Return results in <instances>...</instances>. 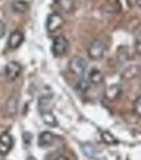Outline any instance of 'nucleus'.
Masks as SVG:
<instances>
[{"instance_id":"3","label":"nucleus","mask_w":141,"mask_h":160,"mask_svg":"<svg viewBox=\"0 0 141 160\" xmlns=\"http://www.w3.org/2000/svg\"><path fill=\"white\" fill-rule=\"evenodd\" d=\"M69 50V42L65 37L58 35L53 39L52 43V53L54 56H64Z\"/></svg>"},{"instance_id":"12","label":"nucleus","mask_w":141,"mask_h":160,"mask_svg":"<svg viewBox=\"0 0 141 160\" xmlns=\"http://www.w3.org/2000/svg\"><path fill=\"white\" fill-rule=\"evenodd\" d=\"M17 109H18V100L17 98H9L5 104V112L8 116H14L17 113Z\"/></svg>"},{"instance_id":"1","label":"nucleus","mask_w":141,"mask_h":160,"mask_svg":"<svg viewBox=\"0 0 141 160\" xmlns=\"http://www.w3.org/2000/svg\"><path fill=\"white\" fill-rule=\"evenodd\" d=\"M105 51H106V46L102 41H93L89 46H88V56L92 60H100L105 56Z\"/></svg>"},{"instance_id":"4","label":"nucleus","mask_w":141,"mask_h":160,"mask_svg":"<svg viewBox=\"0 0 141 160\" xmlns=\"http://www.w3.org/2000/svg\"><path fill=\"white\" fill-rule=\"evenodd\" d=\"M62 26H64V18H62L61 14L51 13L48 16L47 22H45V28H47V31H48V33H54V31L60 30Z\"/></svg>"},{"instance_id":"25","label":"nucleus","mask_w":141,"mask_h":160,"mask_svg":"<svg viewBox=\"0 0 141 160\" xmlns=\"http://www.w3.org/2000/svg\"><path fill=\"white\" fill-rule=\"evenodd\" d=\"M54 160H67L66 158H64V156H58V158H56Z\"/></svg>"},{"instance_id":"6","label":"nucleus","mask_w":141,"mask_h":160,"mask_svg":"<svg viewBox=\"0 0 141 160\" xmlns=\"http://www.w3.org/2000/svg\"><path fill=\"white\" fill-rule=\"evenodd\" d=\"M13 147V138L12 135L5 132L0 135V155L2 156H5L11 152V150Z\"/></svg>"},{"instance_id":"13","label":"nucleus","mask_w":141,"mask_h":160,"mask_svg":"<svg viewBox=\"0 0 141 160\" xmlns=\"http://www.w3.org/2000/svg\"><path fill=\"white\" fill-rule=\"evenodd\" d=\"M140 74V68L137 65H130L126 70L122 73L123 79H134Z\"/></svg>"},{"instance_id":"24","label":"nucleus","mask_w":141,"mask_h":160,"mask_svg":"<svg viewBox=\"0 0 141 160\" xmlns=\"http://www.w3.org/2000/svg\"><path fill=\"white\" fill-rule=\"evenodd\" d=\"M136 51L141 55V39H139L137 43H136Z\"/></svg>"},{"instance_id":"10","label":"nucleus","mask_w":141,"mask_h":160,"mask_svg":"<svg viewBox=\"0 0 141 160\" xmlns=\"http://www.w3.org/2000/svg\"><path fill=\"white\" fill-rule=\"evenodd\" d=\"M88 81H89V83H93V85H101L104 82L102 72L98 69H91L89 74H88Z\"/></svg>"},{"instance_id":"26","label":"nucleus","mask_w":141,"mask_h":160,"mask_svg":"<svg viewBox=\"0 0 141 160\" xmlns=\"http://www.w3.org/2000/svg\"><path fill=\"white\" fill-rule=\"evenodd\" d=\"M26 160H36V159H35V158H34V156H29V158H27V159H26Z\"/></svg>"},{"instance_id":"20","label":"nucleus","mask_w":141,"mask_h":160,"mask_svg":"<svg viewBox=\"0 0 141 160\" xmlns=\"http://www.w3.org/2000/svg\"><path fill=\"white\" fill-rule=\"evenodd\" d=\"M135 112L141 117V97H139L135 102Z\"/></svg>"},{"instance_id":"8","label":"nucleus","mask_w":141,"mask_h":160,"mask_svg":"<svg viewBox=\"0 0 141 160\" xmlns=\"http://www.w3.org/2000/svg\"><path fill=\"white\" fill-rule=\"evenodd\" d=\"M122 94V87L118 83H113L105 90V98L107 100H115L121 97Z\"/></svg>"},{"instance_id":"21","label":"nucleus","mask_w":141,"mask_h":160,"mask_svg":"<svg viewBox=\"0 0 141 160\" xmlns=\"http://www.w3.org/2000/svg\"><path fill=\"white\" fill-rule=\"evenodd\" d=\"M128 5H130V7L141 5V0H128Z\"/></svg>"},{"instance_id":"22","label":"nucleus","mask_w":141,"mask_h":160,"mask_svg":"<svg viewBox=\"0 0 141 160\" xmlns=\"http://www.w3.org/2000/svg\"><path fill=\"white\" fill-rule=\"evenodd\" d=\"M5 34V25H4V22L0 21V38H3Z\"/></svg>"},{"instance_id":"14","label":"nucleus","mask_w":141,"mask_h":160,"mask_svg":"<svg viewBox=\"0 0 141 160\" xmlns=\"http://www.w3.org/2000/svg\"><path fill=\"white\" fill-rule=\"evenodd\" d=\"M39 111L45 112V111H52V97H40L39 98Z\"/></svg>"},{"instance_id":"7","label":"nucleus","mask_w":141,"mask_h":160,"mask_svg":"<svg viewBox=\"0 0 141 160\" xmlns=\"http://www.w3.org/2000/svg\"><path fill=\"white\" fill-rule=\"evenodd\" d=\"M23 39H25V37H23V33L20 30H14L13 33H11L9 38H8V47L12 50H17L18 47L22 44Z\"/></svg>"},{"instance_id":"23","label":"nucleus","mask_w":141,"mask_h":160,"mask_svg":"<svg viewBox=\"0 0 141 160\" xmlns=\"http://www.w3.org/2000/svg\"><path fill=\"white\" fill-rule=\"evenodd\" d=\"M23 139H25V143H30V139H31V135H30V133H25L23 134Z\"/></svg>"},{"instance_id":"5","label":"nucleus","mask_w":141,"mask_h":160,"mask_svg":"<svg viewBox=\"0 0 141 160\" xmlns=\"http://www.w3.org/2000/svg\"><path fill=\"white\" fill-rule=\"evenodd\" d=\"M21 72H22L21 64L17 61H11V62H8L5 67V77L9 79V81H14V79H17L20 77Z\"/></svg>"},{"instance_id":"2","label":"nucleus","mask_w":141,"mask_h":160,"mask_svg":"<svg viewBox=\"0 0 141 160\" xmlns=\"http://www.w3.org/2000/svg\"><path fill=\"white\" fill-rule=\"evenodd\" d=\"M69 69L73 74H75L78 77H82L85 73V70H87V61H85L83 58H80V56H75V58H73L70 60Z\"/></svg>"},{"instance_id":"15","label":"nucleus","mask_w":141,"mask_h":160,"mask_svg":"<svg viewBox=\"0 0 141 160\" xmlns=\"http://www.w3.org/2000/svg\"><path fill=\"white\" fill-rule=\"evenodd\" d=\"M83 152H84V155L87 156V158H89V159H96L97 158V154H98V150L93 146V145H91V143H85V145H83Z\"/></svg>"},{"instance_id":"18","label":"nucleus","mask_w":141,"mask_h":160,"mask_svg":"<svg viewBox=\"0 0 141 160\" xmlns=\"http://www.w3.org/2000/svg\"><path fill=\"white\" fill-rule=\"evenodd\" d=\"M56 3H57L65 12H71L73 7H74V0H56Z\"/></svg>"},{"instance_id":"17","label":"nucleus","mask_w":141,"mask_h":160,"mask_svg":"<svg viewBox=\"0 0 141 160\" xmlns=\"http://www.w3.org/2000/svg\"><path fill=\"white\" fill-rule=\"evenodd\" d=\"M101 139H102L106 145H116V143H118V139L109 132H101Z\"/></svg>"},{"instance_id":"11","label":"nucleus","mask_w":141,"mask_h":160,"mask_svg":"<svg viewBox=\"0 0 141 160\" xmlns=\"http://www.w3.org/2000/svg\"><path fill=\"white\" fill-rule=\"evenodd\" d=\"M40 113H42L43 121H44L47 125H48V126H52V128L58 126V121H57L56 116L53 115L52 111H45V112H40Z\"/></svg>"},{"instance_id":"9","label":"nucleus","mask_w":141,"mask_h":160,"mask_svg":"<svg viewBox=\"0 0 141 160\" xmlns=\"http://www.w3.org/2000/svg\"><path fill=\"white\" fill-rule=\"evenodd\" d=\"M54 139H56V135L53 133L43 132V133H40V135H39V138H38V145L40 147H49L54 142Z\"/></svg>"},{"instance_id":"19","label":"nucleus","mask_w":141,"mask_h":160,"mask_svg":"<svg viewBox=\"0 0 141 160\" xmlns=\"http://www.w3.org/2000/svg\"><path fill=\"white\" fill-rule=\"evenodd\" d=\"M88 87H89V81L88 79H80L79 82H78V86H76V89L79 90V91H82V92H84V91H87L88 90Z\"/></svg>"},{"instance_id":"16","label":"nucleus","mask_w":141,"mask_h":160,"mask_svg":"<svg viewBox=\"0 0 141 160\" xmlns=\"http://www.w3.org/2000/svg\"><path fill=\"white\" fill-rule=\"evenodd\" d=\"M12 8L16 13H26L29 11V4L26 2H22V0H16L12 4Z\"/></svg>"}]
</instances>
